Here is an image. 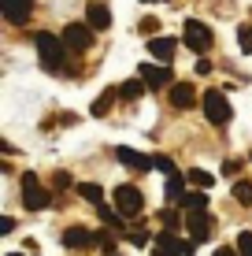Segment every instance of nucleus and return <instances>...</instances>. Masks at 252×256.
<instances>
[{
  "label": "nucleus",
  "instance_id": "25",
  "mask_svg": "<svg viewBox=\"0 0 252 256\" xmlns=\"http://www.w3.org/2000/svg\"><path fill=\"white\" fill-rule=\"evenodd\" d=\"M160 223L167 226V230H178V212H175V204L171 208H163V216H160Z\"/></svg>",
  "mask_w": 252,
  "mask_h": 256
},
{
  "label": "nucleus",
  "instance_id": "17",
  "mask_svg": "<svg viewBox=\"0 0 252 256\" xmlns=\"http://www.w3.org/2000/svg\"><path fill=\"white\" fill-rule=\"evenodd\" d=\"M78 197H85V200H89V204H104V190L97 186V182H78Z\"/></svg>",
  "mask_w": 252,
  "mask_h": 256
},
{
  "label": "nucleus",
  "instance_id": "32",
  "mask_svg": "<svg viewBox=\"0 0 252 256\" xmlns=\"http://www.w3.org/2000/svg\"><path fill=\"white\" fill-rule=\"evenodd\" d=\"M215 256H241L238 249H230V245H223V249H215Z\"/></svg>",
  "mask_w": 252,
  "mask_h": 256
},
{
  "label": "nucleus",
  "instance_id": "35",
  "mask_svg": "<svg viewBox=\"0 0 252 256\" xmlns=\"http://www.w3.org/2000/svg\"><path fill=\"white\" fill-rule=\"evenodd\" d=\"M249 160H252V156H249Z\"/></svg>",
  "mask_w": 252,
  "mask_h": 256
},
{
  "label": "nucleus",
  "instance_id": "6",
  "mask_svg": "<svg viewBox=\"0 0 252 256\" xmlns=\"http://www.w3.org/2000/svg\"><path fill=\"white\" fill-rule=\"evenodd\" d=\"M186 230H189L193 242H208L215 234V216L208 208L204 212H186Z\"/></svg>",
  "mask_w": 252,
  "mask_h": 256
},
{
  "label": "nucleus",
  "instance_id": "34",
  "mask_svg": "<svg viewBox=\"0 0 252 256\" xmlns=\"http://www.w3.org/2000/svg\"><path fill=\"white\" fill-rule=\"evenodd\" d=\"M7 256H22V252H7Z\"/></svg>",
  "mask_w": 252,
  "mask_h": 256
},
{
  "label": "nucleus",
  "instance_id": "26",
  "mask_svg": "<svg viewBox=\"0 0 252 256\" xmlns=\"http://www.w3.org/2000/svg\"><path fill=\"white\" fill-rule=\"evenodd\" d=\"M238 252L241 256H252V230H241L238 234Z\"/></svg>",
  "mask_w": 252,
  "mask_h": 256
},
{
  "label": "nucleus",
  "instance_id": "28",
  "mask_svg": "<svg viewBox=\"0 0 252 256\" xmlns=\"http://www.w3.org/2000/svg\"><path fill=\"white\" fill-rule=\"evenodd\" d=\"M137 30H141L145 38H149V34H156V30H160V19H152V15H149V19H145L141 26H137Z\"/></svg>",
  "mask_w": 252,
  "mask_h": 256
},
{
  "label": "nucleus",
  "instance_id": "2",
  "mask_svg": "<svg viewBox=\"0 0 252 256\" xmlns=\"http://www.w3.org/2000/svg\"><path fill=\"white\" fill-rule=\"evenodd\" d=\"M111 200H115V212L123 219H137L145 212V193L137 186H115V193H111Z\"/></svg>",
  "mask_w": 252,
  "mask_h": 256
},
{
  "label": "nucleus",
  "instance_id": "12",
  "mask_svg": "<svg viewBox=\"0 0 252 256\" xmlns=\"http://www.w3.org/2000/svg\"><path fill=\"white\" fill-rule=\"evenodd\" d=\"M85 22L93 26V30H108L111 26V12L104 0H93V4H85Z\"/></svg>",
  "mask_w": 252,
  "mask_h": 256
},
{
  "label": "nucleus",
  "instance_id": "21",
  "mask_svg": "<svg viewBox=\"0 0 252 256\" xmlns=\"http://www.w3.org/2000/svg\"><path fill=\"white\" fill-rule=\"evenodd\" d=\"M234 200L252 208V182H234Z\"/></svg>",
  "mask_w": 252,
  "mask_h": 256
},
{
  "label": "nucleus",
  "instance_id": "11",
  "mask_svg": "<svg viewBox=\"0 0 252 256\" xmlns=\"http://www.w3.org/2000/svg\"><path fill=\"white\" fill-rule=\"evenodd\" d=\"M0 12H4L7 22L22 26L26 19H30V12H33V0H0Z\"/></svg>",
  "mask_w": 252,
  "mask_h": 256
},
{
  "label": "nucleus",
  "instance_id": "18",
  "mask_svg": "<svg viewBox=\"0 0 252 256\" xmlns=\"http://www.w3.org/2000/svg\"><path fill=\"white\" fill-rule=\"evenodd\" d=\"M119 96V90H108V93H100L97 100H93V108H89V116H97V119H104L108 116V108H111V100Z\"/></svg>",
  "mask_w": 252,
  "mask_h": 256
},
{
  "label": "nucleus",
  "instance_id": "8",
  "mask_svg": "<svg viewBox=\"0 0 252 256\" xmlns=\"http://www.w3.org/2000/svg\"><path fill=\"white\" fill-rule=\"evenodd\" d=\"M63 245H67V249H93V245H100V230H89V226H67V230H63Z\"/></svg>",
  "mask_w": 252,
  "mask_h": 256
},
{
  "label": "nucleus",
  "instance_id": "3",
  "mask_svg": "<svg viewBox=\"0 0 252 256\" xmlns=\"http://www.w3.org/2000/svg\"><path fill=\"white\" fill-rule=\"evenodd\" d=\"M201 108H204V119L215 122V126H227L230 122V104H227V96H223V90H208L201 96Z\"/></svg>",
  "mask_w": 252,
  "mask_h": 256
},
{
  "label": "nucleus",
  "instance_id": "23",
  "mask_svg": "<svg viewBox=\"0 0 252 256\" xmlns=\"http://www.w3.org/2000/svg\"><path fill=\"white\" fill-rule=\"evenodd\" d=\"M152 167H156V171H163V174H178V171H175V160H171V156H152Z\"/></svg>",
  "mask_w": 252,
  "mask_h": 256
},
{
  "label": "nucleus",
  "instance_id": "16",
  "mask_svg": "<svg viewBox=\"0 0 252 256\" xmlns=\"http://www.w3.org/2000/svg\"><path fill=\"white\" fill-rule=\"evenodd\" d=\"M186 182H189L193 190H212L215 174H212V171H204V167H193V171H186Z\"/></svg>",
  "mask_w": 252,
  "mask_h": 256
},
{
  "label": "nucleus",
  "instance_id": "33",
  "mask_svg": "<svg viewBox=\"0 0 252 256\" xmlns=\"http://www.w3.org/2000/svg\"><path fill=\"white\" fill-rule=\"evenodd\" d=\"M145 4H163V0H145Z\"/></svg>",
  "mask_w": 252,
  "mask_h": 256
},
{
  "label": "nucleus",
  "instance_id": "9",
  "mask_svg": "<svg viewBox=\"0 0 252 256\" xmlns=\"http://www.w3.org/2000/svg\"><path fill=\"white\" fill-rule=\"evenodd\" d=\"M137 78H141L149 90H163L167 82H175V74H171V67H167V64H141Z\"/></svg>",
  "mask_w": 252,
  "mask_h": 256
},
{
  "label": "nucleus",
  "instance_id": "22",
  "mask_svg": "<svg viewBox=\"0 0 252 256\" xmlns=\"http://www.w3.org/2000/svg\"><path fill=\"white\" fill-rule=\"evenodd\" d=\"M238 45L252 56V26H249V22H241V26H238Z\"/></svg>",
  "mask_w": 252,
  "mask_h": 256
},
{
  "label": "nucleus",
  "instance_id": "14",
  "mask_svg": "<svg viewBox=\"0 0 252 256\" xmlns=\"http://www.w3.org/2000/svg\"><path fill=\"white\" fill-rule=\"evenodd\" d=\"M175 48H178L175 38H152L149 41V56H156L160 64H171V60H175Z\"/></svg>",
  "mask_w": 252,
  "mask_h": 256
},
{
  "label": "nucleus",
  "instance_id": "27",
  "mask_svg": "<svg viewBox=\"0 0 252 256\" xmlns=\"http://www.w3.org/2000/svg\"><path fill=\"white\" fill-rule=\"evenodd\" d=\"M52 186H56V190H67V186H71V174H67V171H56V174H52Z\"/></svg>",
  "mask_w": 252,
  "mask_h": 256
},
{
  "label": "nucleus",
  "instance_id": "29",
  "mask_svg": "<svg viewBox=\"0 0 252 256\" xmlns=\"http://www.w3.org/2000/svg\"><path fill=\"white\" fill-rule=\"evenodd\" d=\"M241 171V160H227L223 164V174H238Z\"/></svg>",
  "mask_w": 252,
  "mask_h": 256
},
{
  "label": "nucleus",
  "instance_id": "24",
  "mask_svg": "<svg viewBox=\"0 0 252 256\" xmlns=\"http://www.w3.org/2000/svg\"><path fill=\"white\" fill-rule=\"evenodd\" d=\"M126 238H130V245H137V249H145V245H149V230H141V226L126 230Z\"/></svg>",
  "mask_w": 252,
  "mask_h": 256
},
{
  "label": "nucleus",
  "instance_id": "4",
  "mask_svg": "<svg viewBox=\"0 0 252 256\" xmlns=\"http://www.w3.org/2000/svg\"><path fill=\"white\" fill-rule=\"evenodd\" d=\"M182 38H186V45L193 48V52H208V48L215 45L212 26L201 22V19H189V22H186V30H182Z\"/></svg>",
  "mask_w": 252,
  "mask_h": 256
},
{
  "label": "nucleus",
  "instance_id": "5",
  "mask_svg": "<svg viewBox=\"0 0 252 256\" xmlns=\"http://www.w3.org/2000/svg\"><path fill=\"white\" fill-rule=\"evenodd\" d=\"M59 38L67 41V48H71V52H89L93 48V26L89 22H67Z\"/></svg>",
  "mask_w": 252,
  "mask_h": 256
},
{
  "label": "nucleus",
  "instance_id": "7",
  "mask_svg": "<svg viewBox=\"0 0 252 256\" xmlns=\"http://www.w3.org/2000/svg\"><path fill=\"white\" fill-rule=\"evenodd\" d=\"M48 193L41 190V182H37V174L33 171H26L22 174V204L30 208V212H41V208H48Z\"/></svg>",
  "mask_w": 252,
  "mask_h": 256
},
{
  "label": "nucleus",
  "instance_id": "31",
  "mask_svg": "<svg viewBox=\"0 0 252 256\" xmlns=\"http://www.w3.org/2000/svg\"><path fill=\"white\" fill-rule=\"evenodd\" d=\"M197 74H212V60H204V56L197 60Z\"/></svg>",
  "mask_w": 252,
  "mask_h": 256
},
{
  "label": "nucleus",
  "instance_id": "10",
  "mask_svg": "<svg viewBox=\"0 0 252 256\" xmlns=\"http://www.w3.org/2000/svg\"><path fill=\"white\" fill-rule=\"evenodd\" d=\"M115 160L123 164V167H130V171H137V174H149L152 171V156L137 152V148H126V145L115 148Z\"/></svg>",
  "mask_w": 252,
  "mask_h": 256
},
{
  "label": "nucleus",
  "instance_id": "19",
  "mask_svg": "<svg viewBox=\"0 0 252 256\" xmlns=\"http://www.w3.org/2000/svg\"><path fill=\"white\" fill-rule=\"evenodd\" d=\"M145 90H149V86H145L141 78H130V82L119 86V96H123V100H137V96H141Z\"/></svg>",
  "mask_w": 252,
  "mask_h": 256
},
{
  "label": "nucleus",
  "instance_id": "13",
  "mask_svg": "<svg viewBox=\"0 0 252 256\" xmlns=\"http://www.w3.org/2000/svg\"><path fill=\"white\" fill-rule=\"evenodd\" d=\"M167 100H171V108H193L197 93H193V86H189V82H175L167 90Z\"/></svg>",
  "mask_w": 252,
  "mask_h": 256
},
{
  "label": "nucleus",
  "instance_id": "20",
  "mask_svg": "<svg viewBox=\"0 0 252 256\" xmlns=\"http://www.w3.org/2000/svg\"><path fill=\"white\" fill-rule=\"evenodd\" d=\"M182 208H186V212H204V208H208V193H204V190H193V193H186Z\"/></svg>",
  "mask_w": 252,
  "mask_h": 256
},
{
  "label": "nucleus",
  "instance_id": "15",
  "mask_svg": "<svg viewBox=\"0 0 252 256\" xmlns=\"http://www.w3.org/2000/svg\"><path fill=\"white\" fill-rule=\"evenodd\" d=\"M163 193H167V204L182 208V200H186V178H182V174H167V186H163Z\"/></svg>",
  "mask_w": 252,
  "mask_h": 256
},
{
  "label": "nucleus",
  "instance_id": "1",
  "mask_svg": "<svg viewBox=\"0 0 252 256\" xmlns=\"http://www.w3.org/2000/svg\"><path fill=\"white\" fill-rule=\"evenodd\" d=\"M33 45H37V56H41V67L52 70V74H59V70H67V41L56 38V34L48 30H37L33 34Z\"/></svg>",
  "mask_w": 252,
  "mask_h": 256
},
{
  "label": "nucleus",
  "instance_id": "30",
  "mask_svg": "<svg viewBox=\"0 0 252 256\" xmlns=\"http://www.w3.org/2000/svg\"><path fill=\"white\" fill-rule=\"evenodd\" d=\"M11 230H15V219L4 216V219H0V234H11Z\"/></svg>",
  "mask_w": 252,
  "mask_h": 256
}]
</instances>
